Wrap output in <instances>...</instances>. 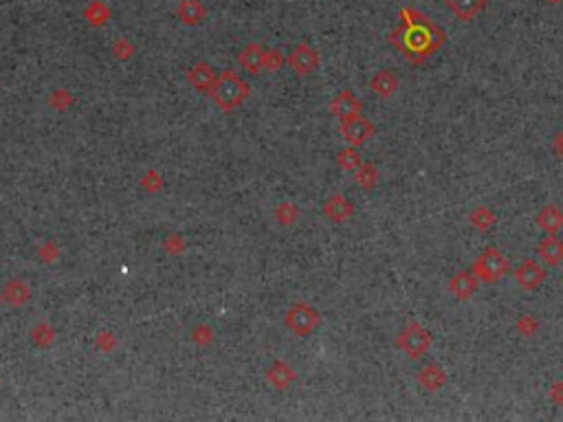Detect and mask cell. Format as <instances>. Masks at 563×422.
Segmentation results:
<instances>
[{"label": "cell", "mask_w": 563, "mask_h": 422, "mask_svg": "<svg viewBox=\"0 0 563 422\" xmlns=\"http://www.w3.org/2000/svg\"><path fill=\"white\" fill-rule=\"evenodd\" d=\"M432 341H434V337H432L429 330L425 328L422 323H418V321H412L399 335L397 343L409 358H420L425 352L432 348Z\"/></svg>", "instance_id": "cell-4"}, {"label": "cell", "mask_w": 563, "mask_h": 422, "mask_svg": "<svg viewBox=\"0 0 563 422\" xmlns=\"http://www.w3.org/2000/svg\"><path fill=\"white\" fill-rule=\"evenodd\" d=\"M249 86L242 82L234 71H225L220 78L216 80L214 88H211V97L220 106L222 110H231L242 99L247 97Z\"/></svg>", "instance_id": "cell-2"}, {"label": "cell", "mask_w": 563, "mask_h": 422, "mask_svg": "<svg viewBox=\"0 0 563 422\" xmlns=\"http://www.w3.org/2000/svg\"><path fill=\"white\" fill-rule=\"evenodd\" d=\"M537 330H539V326H537L535 316H530V314L520 316V321H517V333H522L524 337H535Z\"/></svg>", "instance_id": "cell-25"}, {"label": "cell", "mask_w": 563, "mask_h": 422, "mask_svg": "<svg viewBox=\"0 0 563 422\" xmlns=\"http://www.w3.org/2000/svg\"><path fill=\"white\" fill-rule=\"evenodd\" d=\"M416 381L422 389H427V391H438V389H443L447 385V374L445 370L436 365V363H429V365H425L422 370H418V376H416Z\"/></svg>", "instance_id": "cell-13"}, {"label": "cell", "mask_w": 563, "mask_h": 422, "mask_svg": "<svg viewBox=\"0 0 563 422\" xmlns=\"http://www.w3.org/2000/svg\"><path fill=\"white\" fill-rule=\"evenodd\" d=\"M282 64V53L280 51H264V68L276 71Z\"/></svg>", "instance_id": "cell-27"}, {"label": "cell", "mask_w": 563, "mask_h": 422, "mask_svg": "<svg viewBox=\"0 0 563 422\" xmlns=\"http://www.w3.org/2000/svg\"><path fill=\"white\" fill-rule=\"evenodd\" d=\"M324 214L332 222H343V220H348L350 216L355 214V207H352V203L345 198V196L334 194L332 198L324 205Z\"/></svg>", "instance_id": "cell-16"}, {"label": "cell", "mask_w": 563, "mask_h": 422, "mask_svg": "<svg viewBox=\"0 0 563 422\" xmlns=\"http://www.w3.org/2000/svg\"><path fill=\"white\" fill-rule=\"evenodd\" d=\"M553 150H555V154L559 159H563V132H559L557 137L553 139Z\"/></svg>", "instance_id": "cell-29"}, {"label": "cell", "mask_w": 563, "mask_h": 422, "mask_svg": "<svg viewBox=\"0 0 563 422\" xmlns=\"http://www.w3.org/2000/svg\"><path fill=\"white\" fill-rule=\"evenodd\" d=\"M3 297L7 304L11 306H22L24 301L29 299V286L20 279H13V282H7L5 284V291H3Z\"/></svg>", "instance_id": "cell-21"}, {"label": "cell", "mask_w": 563, "mask_h": 422, "mask_svg": "<svg viewBox=\"0 0 563 422\" xmlns=\"http://www.w3.org/2000/svg\"><path fill=\"white\" fill-rule=\"evenodd\" d=\"M537 227L548 235H557V231L563 227V209L557 205H546L537 214Z\"/></svg>", "instance_id": "cell-14"}, {"label": "cell", "mask_w": 563, "mask_h": 422, "mask_svg": "<svg viewBox=\"0 0 563 422\" xmlns=\"http://www.w3.org/2000/svg\"><path fill=\"white\" fill-rule=\"evenodd\" d=\"M548 3H550V5H557V3H559V0H548Z\"/></svg>", "instance_id": "cell-30"}, {"label": "cell", "mask_w": 563, "mask_h": 422, "mask_svg": "<svg viewBox=\"0 0 563 422\" xmlns=\"http://www.w3.org/2000/svg\"><path fill=\"white\" fill-rule=\"evenodd\" d=\"M176 16H178V20L183 24L194 27V24H199V22L205 20L207 9H205V5L201 3V0H180L178 9H176Z\"/></svg>", "instance_id": "cell-15"}, {"label": "cell", "mask_w": 563, "mask_h": 422, "mask_svg": "<svg viewBox=\"0 0 563 422\" xmlns=\"http://www.w3.org/2000/svg\"><path fill=\"white\" fill-rule=\"evenodd\" d=\"M269 379H271V383H276L280 389H284L288 383L293 381V372L288 370V368H284V365H278L276 370H271V376H269Z\"/></svg>", "instance_id": "cell-24"}, {"label": "cell", "mask_w": 563, "mask_h": 422, "mask_svg": "<svg viewBox=\"0 0 563 422\" xmlns=\"http://www.w3.org/2000/svg\"><path fill=\"white\" fill-rule=\"evenodd\" d=\"M471 270L476 273V277L480 282H486V284H495L499 282L508 273V260L504 255L499 253V249L495 247H489L480 258L476 260V264L471 266Z\"/></svg>", "instance_id": "cell-3"}, {"label": "cell", "mask_w": 563, "mask_h": 422, "mask_svg": "<svg viewBox=\"0 0 563 422\" xmlns=\"http://www.w3.org/2000/svg\"><path fill=\"white\" fill-rule=\"evenodd\" d=\"M537 255L539 260L548 266H557L563 262V240L557 235H548L537 245Z\"/></svg>", "instance_id": "cell-11"}, {"label": "cell", "mask_w": 563, "mask_h": 422, "mask_svg": "<svg viewBox=\"0 0 563 422\" xmlns=\"http://www.w3.org/2000/svg\"><path fill=\"white\" fill-rule=\"evenodd\" d=\"M286 326L291 328L295 335L306 337L319 326V314L308 304H295L286 314Z\"/></svg>", "instance_id": "cell-5"}, {"label": "cell", "mask_w": 563, "mask_h": 422, "mask_svg": "<svg viewBox=\"0 0 563 422\" xmlns=\"http://www.w3.org/2000/svg\"><path fill=\"white\" fill-rule=\"evenodd\" d=\"M88 18L93 24H101L106 18H108V9H106L101 3H93V7L88 9Z\"/></svg>", "instance_id": "cell-26"}, {"label": "cell", "mask_w": 563, "mask_h": 422, "mask_svg": "<svg viewBox=\"0 0 563 422\" xmlns=\"http://www.w3.org/2000/svg\"><path fill=\"white\" fill-rule=\"evenodd\" d=\"M216 73L209 64H196L192 71H190V82L194 88H199L201 93H211V88L216 84Z\"/></svg>", "instance_id": "cell-18"}, {"label": "cell", "mask_w": 563, "mask_h": 422, "mask_svg": "<svg viewBox=\"0 0 563 422\" xmlns=\"http://www.w3.org/2000/svg\"><path fill=\"white\" fill-rule=\"evenodd\" d=\"M378 183V170L372 163H361V168L357 170V185L363 189H374Z\"/></svg>", "instance_id": "cell-22"}, {"label": "cell", "mask_w": 563, "mask_h": 422, "mask_svg": "<svg viewBox=\"0 0 563 422\" xmlns=\"http://www.w3.org/2000/svg\"><path fill=\"white\" fill-rule=\"evenodd\" d=\"M341 134L350 145H363L374 134V128L370 122H365L361 115H357V117L345 119L341 124Z\"/></svg>", "instance_id": "cell-7"}, {"label": "cell", "mask_w": 563, "mask_h": 422, "mask_svg": "<svg viewBox=\"0 0 563 422\" xmlns=\"http://www.w3.org/2000/svg\"><path fill=\"white\" fill-rule=\"evenodd\" d=\"M513 275H515V282H517V286H520L522 291L532 293V291H537L539 286L543 284L546 270L535 260H526V262H522L520 266L515 268Z\"/></svg>", "instance_id": "cell-6"}, {"label": "cell", "mask_w": 563, "mask_h": 422, "mask_svg": "<svg viewBox=\"0 0 563 422\" xmlns=\"http://www.w3.org/2000/svg\"><path fill=\"white\" fill-rule=\"evenodd\" d=\"M403 24L399 31L392 34V42L397 44V49L407 53L414 62L429 57L434 51H438L445 44V31L436 27L427 16L414 11V9H403Z\"/></svg>", "instance_id": "cell-1"}, {"label": "cell", "mask_w": 563, "mask_h": 422, "mask_svg": "<svg viewBox=\"0 0 563 422\" xmlns=\"http://www.w3.org/2000/svg\"><path fill=\"white\" fill-rule=\"evenodd\" d=\"M370 88L374 90L376 97L387 99L399 90V80L392 71H378L370 82Z\"/></svg>", "instance_id": "cell-17"}, {"label": "cell", "mask_w": 563, "mask_h": 422, "mask_svg": "<svg viewBox=\"0 0 563 422\" xmlns=\"http://www.w3.org/2000/svg\"><path fill=\"white\" fill-rule=\"evenodd\" d=\"M449 291L453 297H458L460 301H466L476 295L478 291V277L473 270H462V273L453 275L449 282Z\"/></svg>", "instance_id": "cell-9"}, {"label": "cell", "mask_w": 563, "mask_h": 422, "mask_svg": "<svg viewBox=\"0 0 563 422\" xmlns=\"http://www.w3.org/2000/svg\"><path fill=\"white\" fill-rule=\"evenodd\" d=\"M361 108H363V103L352 93H350V90H343V93L330 103L332 115H337L341 122H345V119H350V117L361 115Z\"/></svg>", "instance_id": "cell-12"}, {"label": "cell", "mask_w": 563, "mask_h": 422, "mask_svg": "<svg viewBox=\"0 0 563 422\" xmlns=\"http://www.w3.org/2000/svg\"><path fill=\"white\" fill-rule=\"evenodd\" d=\"M445 3L451 9L453 16H458L464 22H471L486 9V3H489V0H445Z\"/></svg>", "instance_id": "cell-10"}, {"label": "cell", "mask_w": 563, "mask_h": 422, "mask_svg": "<svg viewBox=\"0 0 563 422\" xmlns=\"http://www.w3.org/2000/svg\"><path fill=\"white\" fill-rule=\"evenodd\" d=\"M288 64H291V68L297 75H308L319 64V55L313 47H308V44H299V47L291 53V57H288Z\"/></svg>", "instance_id": "cell-8"}, {"label": "cell", "mask_w": 563, "mask_h": 422, "mask_svg": "<svg viewBox=\"0 0 563 422\" xmlns=\"http://www.w3.org/2000/svg\"><path fill=\"white\" fill-rule=\"evenodd\" d=\"M240 62L247 71L260 73L264 68V51H262L260 44H249V47L240 53Z\"/></svg>", "instance_id": "cell-20"}, {"label": "cell", "mask_w": 563, "mask_h": 422, "mask_svg": "<svg viewBox=\"0 0 563 422\" xmlns=\"http://www.w3.org/2000/svg\"><path fill=\"white\" fill-rule=\"evenodd\" d=\"M469 222H471V227H476L480 233H489L495 227L497 218L493 214V209H489V207H476L473 211H471Z\"/></svg>", "instance_id": "cell-19"}, {"label": "cell", "mask_w": 563, "mask_h": 422, "mask_svg": "<svg viewBox=\"0 0 563 422\" xmlns=\"http://www.w3.org/2000/svg\"><path fill=\"white\" fill-rule=\"evenodd\" d=\"M361 154L359 152H355L352 147H348V150H343V152L339 154V165L343 170H348V172H352V170H359L361 168Z\"/></svg>", "instance_id": "cell-23"}, {"label": "cell", "mask_w": 563, "mask_h": 422, "mask_svg": "<svg viewBox=\"0 0 563 422\" xmlns=\"http://www.w3.org/2000/svg\"><path fill=\"white\" fill-rule=\"evenodd\" d=\"M548 398H550L555 405H563V381H555L548 389Z\"/></svg>", "instance_id": "cell-28"}]
</instances>
